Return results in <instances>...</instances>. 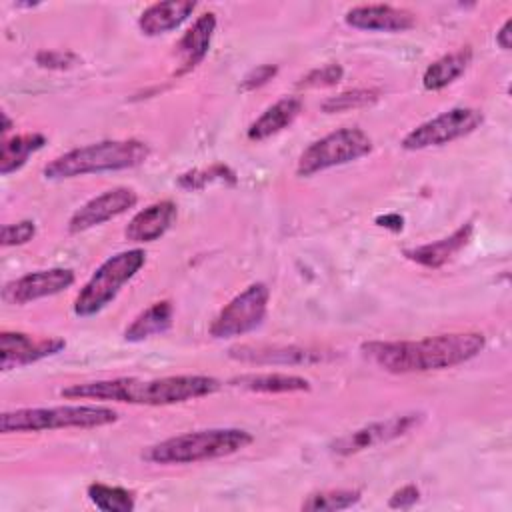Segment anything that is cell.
Here are the masks:
<instances>
[{
    "label": "cell",
    "mask_w": 512,
    "mask_h": 512,
    "mask_svg": "<svg viewBox=\"0 0 512 512\" xmlns=\"http://www.w3.org/2000/svg\"><path fill=\"white\" fill-rule=\"evenodd\" d=\"M174 320V308L170 300H158L142 310L124 330V338L128 342H142L150 336L164 334Z\"/></svg>",
    "instance_id": "obj_22"
},
{
    "label": "cell",
    "mask_w": 512,
    "mask_h": 512,
    "mask_svg": "<svg viewBox=\"0 0 512 512\" xmlns=\"http://www.w3.org/2000/svg\"><path fill=\"white\" fill-rule=\"evenodd\" d=\"M252 434L242 428H204L178 434L148 446L142 458L152 464H196L232 456L252 444Z\"/></svg>",
    "instance_id": "obj_4"
},
{
    "label": "cell",
    "mask_w": 512,
    "mask_h": 512,
    "mask_svg": "<svg viewBox=\"0 0 512 512\" xmlns=\"http://www.w3.org/2000/svg\"><path fill=\"white\" fill-rule=\"evenodd\" d=\"M138 202V194L132 188L116 186L110 188L94 198H90L86 204H82L72 218L68 220V232L80 234L94 226H100L112 218H118L120 214L134 208Z\"/></svg>",
    "instance_id": "obj_12"
},
{
    "label": "cell",
    "mask_w": 512,
    "mask_h": 512,
    "mask_svg": "<svg viewBox=\"0 0 512 512\" xmlns=\"http://www.w3.org/2000/svg\"><path fill=\"white\" fill-rule=\"evenodd\" d=\"M230 386L260 392V394H292V392H308L310 382L296 374L284 372H262V374H242L230 380Z\"/></svg>",
    "instance_id": "obj_21"
},
{
    "label": "cell",
    "mask_w": 512,
    "mask_h": 512,
    "mask_svg": "<svg viewBox=\"0 0 512 512\" xmlns=\"http://www.w3.org/2000/svg\"><path fill=\"white\" fill-rule=\"evenodd\" d=\"M344 76V68L340 64H324L320 68L310 70L308 74H304L298 82V88H324V86H334L342 80Z\"/></svg>",
    "instance_id": "obj_29"
},
{
    "label": "cell",
    "mask_w": 512,
    "mask_h": 512,
    "mask_svg": "<svg viewBox=\"0 0 512 512\" xmlns=\"http://www.w3.org/2000/svg\"><path fill=\"white\" fill-rule=\"evenodd\" d=\"M422 420V414L410 412V414H398V416H390L386 420H378V422H370L362 428H356L340 438H336L330 444V452L336 456H352L358 454L362 450L386 444L390 440H396L404 434H408L412 428H416Z\"/></svg>",
    "instance_id": "obj_10"
},
{
    "label": "cell",
    "mask_w": 512,
    "mask_h": 512,
    "mask_svg": "<svg viewBox=\"0 0 512 512\" xmlns=\"http://www.w3.org/2000/svg\"><path fill=\"white\" fill-rule=\"evenodd\" d=\"M484 122V114L472 106H454L418 124L402 138L404 150H424L450 144L472 134Z\"/></svg>",
    "instance_id": "obj_9"
},
{
    "label": "cell",
    "mask_w": 512,
    "mask_h": 512,
    "mask_svg": "<svg viewBox=\"0 0 512 512\" xmlns=\"http://www.w3.org/2000/svg\"><path fill=\"white\" fill-rule=\"evenodd\" d=\"M302 112V100L296 96H284L278 102H274L272 106H268L250 126L246 136L252 142H260L266 140L278 132H282L284 128H288L298 114Z\"/></svg>",
    "instance_id": "obj_20"
},
{
    "label": "cell",
    "mask_w": 512,
    "mask_h": 512,
    "mask_svg": "<svg viewBox=\"0 0 512 512\" xmlns=\"http://www.w3.org/2000/svg\"><path fill=\"white\" fill-rule=\"evenodd\" d=\"M470 62H472V50L468 46L454 50L450 54H444L424 70L422 86L432 92L442 90L448 84H452L456 78H460L466 72Z\"/></svg>",
    "instance_id": "obj_23"
},
{
    "label": "cell",
    "mask_w": 512,
    "mask_h": 512,
    "mask_svg": "<svg viewBox=\"0 0 512 512\" xmlns=\"http://www.w3.org/2000/svg\"><path fill=\"white\" fill-rule=\"evenodd\" d=\"M362 492L350 490V488H338V490H322L314 492L302 502V510L306 512H336L352 508L360 502Z\"/></svg>",
    "instance_id": "obj_26"
},
{
    "label": "cell",
    "mask_w": 512,
    "mask_h": 512,
    "mask_svg": "<svg viewBox=\"0 0 512 512\" xmlns=\"http://www.w3.org/2000/svg\"><path fill=\"white\" fill-rule=\"evenodd\" d=\"M376 224L382 228H388L392 232H400L404 226V218L400 214H384L376 218Z\"/></svg>",
    "instance_id": "obj_34"
},
{
    "label": "cell",
    "mask_w": 512,
    "mask_h": 512,
    "mask_svg": "<svg viewBox=\"0 0 512 512\" xmlns=\"http://www.w3.org/2000/svg\"><path fill=\"white\" fill-rule=\"evenodd\" d=\"M90 502L102 512H132L136 506L134 494L122 486L94 482L86 490Z\"/></svg>",
    "instance_id": "obj_25"
},
{
    "label": "cell",
    "mask_w": 512,
    "mask_h": 512,
    "mask_svg": "<svg viewBox=\"0 0 512 512\" xmlns=\"http://www.w3.org/2000/svg\"><path fill=\"white\" fill-rule=\"evenodd\" d=\"M210 182H230V184H234L236 176L228 166L214 164L206 170H192L188 174H182L180 180H178V184L186 190H198V188H204Z\"/></svg>",
    "instance_id": "obj_28"
},
{
    "label": "cell",
    "mask_w": 512,
    "mask_h": 512,
    "mask_svg": "<svg viewBox=\"0 0 512 512\" xmlns=\"http://www.w3.org/2000/svg\"><path fill=\"white\" fill-rule=\"evenodd\" d=\"M378 98H380V92H378V90H372V88H354V90H346V92H340V94H336V96L326 98V100L322 102V110H324L326 114L348 112V110L372 106Z\"/></svg>",
    "instance_id": "obj_27"
},
{
    "label": "cell",
    "mask_w": 512,
    "mask_h": 512,
    "mask_svg": "<svg viewBox=\"0 0 512 512\" xmlns=\"http://www.w3.org/2000/svg\"><path fill=\"white\" fill-rule=\"evenodd\" d=\"M472 238V224H464L458 230H454L450 236L404 250V256L420 266L426 268H440L444 266L452 256H456Z\"/></svg>",
    "instance_id": "obj_19"
},
{
    "label": "cell",
    "mask_w": 512,
    "mask_h": 512,
    "mask_svg": "<svg viewBox=\"0 0 512 512\" xmlns=\"http://www.w3.org/2000/svg\"><path fill=\"white\" fill-rule=\"evenodd\" d=\"M36 236V224L34 220H20L14 224H4L0 234V244L4 248L8 246H22L30 242Z\"/></svg>",
    "instance_id": "obj_30"
},
{
    "label": "cell",
    "mask_w": 512,
    "mask_h": 512,
    "mask_svg": "<svg viewBox=\"0 0 512 512\" xmlns=\"http://www.w3.org/2000/svg\"><path fill=\"white\" fill-rule=\"evenodd\" d=\"M276 74H278V66H274V64H260V66L252 68V70L242 78L240 88L246 90V92H248V90H256V88L268 84Z\"/></svg>",
    "instance_id": "obj_32"
},
{
    "label": "cell",
    "mask_w": 512,
    "mask_h": 512,
    "mask_svg": "<svg viewBox=\"0 0 512 512\" xmlns=\"http://www.w3.org/2000/svg\"><path fill=\"white\" fill-rule=\"evenodd\" d=\"M76 276L70 268H46L28 272L20 278H14L4 284L2 288V300L6 304H28L40 298H48L54 294H60L62 290L70 288L74 284Z\"/></svg>",
    "instance_id": "obj_11"
},
{
    "label": "cell",
    "mask_w": 512,
    "mask_h": 512,
    "mask_svg": "<svg viewBox=\"0 0 512 512\" xmlns=\"http://www.w3.org/2000/svg\"><path fill=\"white\" fill-rule=\"evenodd\" d=\"M216 30V14L214 12H204L194 20V24L184 32L180 38L176 52L180 58V66L176 70V76H182L190 70H194L208 54L210 42Z\"/></svg>",
    "instance_id": "obj_17"
},
{
    "label": "cell",
    "mask_w": 512,
    "mask_h": 512,
    "mask_svg": "<svg viewBox=\"0 0 512 512\" xmlns=\"http://www.w3.org/2000/svg\"><path fill=\"white\" fill-rule=\"evenodd\" d=\"M510 28H512V20H506L502 24V28L496 32V44L502 50H510V46H512V32H510Z\"/></svg>",
    "instance_id": "obj_35"
},
{
    "label": "cell",
    "mask_w": 512,
    "mask_h": 512,
    "mask_svg": "<svg viewBox=\"0 0 512 512\" xmlns=\"http://www.w3.org/2000/svg\"><path fill=\"white\" fill-rule=\"evenodd\" d=\"M146 264V252L142 248L122 250L108 260H104L84 288L78 292L74 300V314L80 318H88L104 310L128 284L140 268Z\"/></svg>",
    "instance_id": "obj_6"
},
{
    "label": "cell",
    "mask_w": 512,
    "mask_h": 512,
    "mask_svg": "<svg viewBox=\"0 0 512 512\" xmlns=\"http://www.w3.org/2000/svg\"><path fill=\"white\" fill-rule=\"evenodd\" d=\"M10 130H12V120L8 118L6 112H2V134L6 136Z\"/></svg>",
    "instance_id": "obj_36"
},
{
    "label": "cell",
    "mask_w": 512,
    "mask_h": 512,
    "mask_svg": "<svg viewBox=\"0 0 512 512\" xmlns=\"http://www.w3.org/2000/svg\"><path fill=\"white\" fill-rule=\"evenodd\" d=\"M418 498H420V490H418V486H414V484H406V486L398 488V490L390 496L388 506H390V508H410L412 504H416V502H418Z\"/></svg>",
    "instance_id": "obj_33"
},
{
    "label": "cell",
    "mask_w": 512,
    "mask_h": 512,
    "mask_svg": "<svg viewBox=\"0 0 512 512\" xmlns=\"http://www.w3.org/2000/svg\"><path fill=\"white\" fill-rule=\"evenodd\" d=\"M150 156V146L136 138L102 140L64 152L44 166L48 180H66L98 172H116L140 166Z\"/></svg>",
    "instance_id": "obj_3"
},
{
    "label": "cell",
    "mask_w": 512,
    "mask_h": 512,
    "mask_svg": "<svg viewBox=\"0 0 512 512\" xmlns=\"http://www.w3.org/2000/svg\"><path fill=\"white\" fill-rule=\"evenodd\" d=\"M36 62L42 68H54V70H64L70 68L78 62L76 54L64 52V50H42L36 54Z\"/></svg>",
    "instance_id": "obj_31"
},
{
    "label": "cell",
    "mask_w": 512,
    "mask_h": 512,
    "mask_svg": "<svg viewBox=\"0 0 512 512\" xmlns=\"http://www.w3.org/2000/svg\"><path fill=\"white\" fill-rule=\"evenodd\" d=\"M220 380L204 374H180L164 378H110L94 382H78L60 390L70 400H104L144 406H168L220 390Z\"/></svg>",
    "instance_id": "obj_2"
},
{
    "label": "cell",
    "mask_w": 512,
    "mask_h": 512,
    "mask_svg": "<svg viewBox=\"0 0 512 512\" xmlns=\"http://www.w3.org/2000/svg\"><path fill=\"white\" fill-rule=\"evenodd\" d=\"M372 152V138L362 128H338L314 140L298 158V176H314L334 166L354 162Z\"/></svg>",
    "instance_id": "obj_7"
},
{
    "label": "cell",
    "mask_w": 512,
    "mask_h": 512,
    "mask_svg": "<svg viewBox=\"0 0 512 512\" xmlns=\"http://www.w3.org/2000/svg\"><path fill=\"white\" fill-rule=\"evenodd\" d=\"M118 420V412L98 404H64L48 408H16L0 416V430L12 432H42L56 428H100Z\"/></svg>",
    "instance_id": "obj_5"
},
{
    "label": "cell",
    "mask_w": 512,
    "mask_h": 512,
    "mask_svg": "<svg viewBox=\"0 0 512 512\" xmlns=\"http://www.w3.org/2000/svg\"><path fill=\"white\" fill-rule=\"evenodd\" d=\"M230 358L238 362H248V364H316L328 358L326 352L316 350V348H302V346H234L230 348Z\"/></svg>",
    "instance_id": "obj_15"
},
{
    "label": "cell",
    "mask_w": 512,
    "mask_h": 512,
    "mask_svg": "<svg viewBox=\"0 0 512 512\" xmlns=\"http://www.w3.org/2000/svg\"><path fill=\"white\" fill-rule=\"evenodd\" d=\"M346 24L368 32H406L416 24V18L406 8L390 4H360L346 12Z\"/></svg>",
    "instance_id": "obj_14"
},
{
    "label": "cell",
    "mask_w": 512,
    "mask_h": 512,
    "mask_svg": "<svg viewBox=\"0 0 512 512\" xmlns=\"http://www.w3.org/2000/svg\"><path fill=\"white\" fill-rule=\"evenodd\" d=\"M66 348V340L58 336L32 338L26 332H8L0 334V368L8 372L12 368L28 366L42 358L54 356Z\"/></svg>",
    "instance_id": "obj_13"
},
{
    "label": "cell",
    "mask_w": 512,
    "mask_h": 512,
    "mask_svg": "<svg viewBox=\"0 0 512 512\" xmlns=\"http://www.w3.org/2000/svg\"><path fill=\"white\" fill-rule=\"evenodd\" d=\"M486 346L482 332H452L422 340H372L360 346L366 360L390 374L444 370L476 358Z\"/></svg>",
    "instance_id": "obj_1"
},
{
    "label": "cell",
    "mask_w": 512,
    "mask_h": 512,
    "mask_svg": "<svg viewBox=\"0 0 512 512\" xmlns=\"http://www.w3.org/2000/svg\"><path fill=\"white\" fill-rule=\"evenodd\" d=\"M270 290L262 282H254L236 294L212 320L208 332L212 338L226 340L252 332L262 324L268 312Z\"/></svg>",
    "instance_id": "obj_8"
},
{
    "label": "cell",
    "mask_w": 512,
    "mask_h": 512,
    "mask_svg": "<svg viewBox=\"0 0 512 512\" xmlns=\"http://www.w3.org/2000/svg\"><path fill=\"white\" fill-rule=\"evenodd\" d=\"M196 2L192 0H166L150 4L138 18V28L146 36H160L190 18Z\"/></svg>",
    "instance_id": "obj_18"
},
{
    "label": "cell",
    "mask_w": 512,
    "mask_h": 512,
    "mask_svg": "<svg viewBox=\"0 0 512 512\" xmlns=\"http://www.w3.org/2000/svg\"><path fill=\"white\" fill-rule=\"evenodd\" d=\"M176 216H178V210L174 202L170 200L152 202L132 216L124 234L130 242H136V244L154 242L172 228V224L176 222Z\"/></svg>",
    "instance_id": "obj_16"
},
{
    "label": "cell",
    "mask_w": 512,
    "mask_h": 512,
    "mask_svg": "<svg viewBox=\"0 0 512 512\" xmlns=\"http://www.w3.org/2000/svg\"><path fill=\"white\" fill-rule=\"evenodd\" d=\"M46 136L40 132H28V134H16L12 138H4L0 148V174L8 176L16 170H20L28 158L44 148Z\"/></svg>",
    "instance_id": "obj_24"
}]
</instances>
